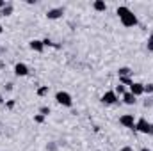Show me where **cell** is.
Here are the masks:
<instances>
[{
    "label": "cell",
    "instance_id": "obj_4",
    "mask_svg": "<svg viewBox=\"0 0 153 151\" xmlns=\"http://www.w3.org/2000/svg\"><path fill=\"white\" fill-rule=\"evenodd\" d=\"M119 124L125 126V128L134 130V128H135V117H134V114H123V115L119 117Z\"/></svg>",
    "mask_w": 153,
    "mask_h": 151
},
{
    "label": "cell",
    "instance_id": "obj_31",
    "mask_svg": "<svg viewBox=\"0 0 153 151\" xmlns=\"http://www.w3.org/2000/svg\"><path fill=\"white\" fill-rule=\"evenodd\" d=\"M0 52H4V50H2V48H0Z\"/></svg>",
    "mask_w": 153,
    "mask_h": 151
},
{
    "label": "cell",
    "instance_id": "obj_17",
    "mask_svg": "<svg viewBox=\"0 0 153 151\" xmlns=\"http://www.w3.org/2000/svg\"><path fill=\"white\" fill-rule=\"evenodd\" d=\"M146 48H148V52H153V34H150L146 39Z\"/></svg>",
    "mask_w": 153,
    "mask_h": 151
},
{
    "label": "cell",
    "instance_id": "obj_11",
    "mask_svg": "<svg viewBox=\"0 0 153 151\" xmlns=\"http://www.w3.org/2000/svg\"><path fill=\"white\" fill-rule=\"evenodd\" d=\"M93 9L98 11V13H105V11H107V4H105V0H94V2H93Z\"/></svg>",
    "mask_w": 153,
    "mask_h": 151
},
{
    "label": "cell",
    "instance_id": "obj_26",
    "mask_svg": "<svg viewBox=\"0 0 153 151\" xmlns=\"http://www.w3.org/2000/svg\"><path fill=\"white\" fill-rule=\"evenodd\" d=\"M121 151H134V148H132V146H123Z\"/></svg>",
    "mask_w": 153,
    "mask_h": 151
},
{
    "label": "cell",
    "instance_id": "obj_22",
    "mask_svg": "<svg viewBox=\"0 0 153 151\" xmlns=\"http://www.w3.org/2000/svg\"><path fill=\"white\" fill-rule=\"evenodd\" d=\"M46 150L48 151H57V142H53V141L48 142V144H46Z\"/></svg>",
    "mask_w": 153,
    "mask_h": 151
},
{
    "label": "cell",
    "instance_id": "obj_20",
    "mask_svg": "<svg viewBox=\"0 0 153 151\" xmlns=\"http://www.w3.org/2000/svg\"><path fill=\"white\" fill-rule=\"evenodd\" d=\"M144 94H148V96L153 94V84H144Z\"/></svg>",
    "mask_w": 153,
    "mask_h": 151
},
{
    "label": "cell",
    "instance_id": "obj_8",
    "mask_svg": "<svg viewBox=\"0 0 153 151\" xmlns=\"http://www.w3.org/2000/svg\"><path fill=\"white\" fill-rule=\"evenodd\" d=\"M29 66L25 64V62H16L14 64V75L16 76H27L29 75Z\"/></svg>",
    "mask_w": 153,
    "mask_h": 151
},
{
    "label": "cell",
    "instance_id": "obj_15",
    "mask_svg": "<svg viewBox=\"0 0 153 151\" xmlns=\"http://www.w3.org/2000/svg\"><path fill=\"white\" fill-rule=\"evenodd\" d=\"M36 93H38V96L43 98V96H46V94L50 93V87H48V85H41V87H38V91H36Z\"/></svg>",
    "mask_w": 153,
    "mask_h": 151
},
{
    "label": "cell",
    "instance_id": "obj_14",
    "mask_svg": "<svg viewBox=\"0 0 153 151\" xmlns=\"http://www.w3.org/2000/svg\"><path fill=\"white\" fill-rule=\"evenodd\" d=\"M119 84L125 85V87H126V85L130 87V85L134 84V80H132V76H119Z\"/></svg>",
    "mask_w": 153,
    "mask_h": 151
},
{
    "label": "cell",
    "instance_id": "obj_5",
    "mask_svg": "<svg viewBox=\"0 0 153 151\" xmlns=\"http://www.w3.org/2000/svg\"><path fill=\"white\" fill-rule=\"evenodd\" d=\"M64 16V7H52L46 11V18L48 20H61Z\"/></svg>",
    "mask_w": 153,
    "mask_h": 151
},
{
    "label": "cell",
    "instance_id": "obj_6",
    "mask_svg": "<svg viewBox=\"0 0 153 151\" xmlns=\"http://www.w3.org/2000/svg\"><path fill=\"white\" fill-rule=\"evenodd\" d=\"M117 94H116L114 91H105V94L102 96V103L103 105H116L117 103Z\"/></svg>",
    "mask_w": 153,
    "mask_h": 151
},
{
    "label": "cell",
    "instance_id": "obj_32",
    "mask_svg": "<svg viewBox=\"0 0 153 151\" xmlns=\"http://www.w3.org/2000/svg\"><path fill=\"white\" fill-rule=\"evenodd\" d=\"M96 151H98V150H96Z\"/></svg>",
    "mask_w": 153,
    "mask_h": 151
},
{
    "label": "cell",
    "instance_id": "obj_30",
    "mask_svg": "<svg viewBox=\"0 0 153 151\" xmlns=\"http://www.w3.org/2000/svg\"><path fill=\"white\" fill-rule=\"evenodd\" d=\"M0 34H4V27L2 25H0Z\"/></svg>",
    "mask_w": 153,
    "mask_h": 151
},
{
    "label": "cell",
    "instance_id": "obj_27",
    "mask_svg": "<svg viewBox=\"0 0 153 151\" xmlns=\"http://www.w3.org/2000/svg\"><path fill=\"white\" fill-rule=\"evenodd\" d=\"M5 91H13V84H11V82L5 84Z\"/></svg>",
    "mask_w": 153,
    "mask_h": 151
},
{
    "label": "cell",
    "instance_id": "obj_12",
    "mask_svg": "<svg viewBox=\"0 0 153 151\" xmlns=\"http://www.w3.org/2000/svg\"><path fill=\"white\" fill-rule=\"evenodd\" d=\"M13 13H14V5L9 2V4H7V5H5L2 11H0V16H11Z\"/></svg>",
    "mask_w": 153,
    "mask_h": 151
},
{
    "label": "cell",
    "instance_id": "obj_13",
    "mask_svg": "<svg viewBox=\"0 0 153 151\" xmlns=\"http://www.w3.org/2000/svg\"><path fill=\"white\" fill-rule=\"evenodd\" d=\"M134 75V71L128 68V66H121L119 70H117V76H132Z\"/></svg>",
    "mask_w": 153,
    "mask_h": 151
},
{
    "label": "cell",
    "instance_id": "obj_24",
    "mask_svg": "<svg viewBox=\"0 0 153 151\" xmlns=\"http://www.w3.org/2000/svg\"><path fill=\"white\" fill-rule=\"evenodd\" d=\"M5 107H7V109H14V100H9V101H5Z\"/></svg>",
    "mask_w": 153,
    "mask_h": 151
},
{
    "label": "cell",
    "instance_id": "obj_1",
    "mask_svg": "<svg viewBox=\"0 0 153 151\" xmlns=\"http://www.w3.org/2000/svg\"><path fill=\"white\" fill-rule=\"evenodd\" d=\"M116 14L119 18V21L123 23V27H135L139 21H137V16L134 14L132 9H128L126 5H119L116 9Z\"/></svg>",
    "mask_w": 153,
    "mask_h": 151
},
{
    "label": "cell",
    "instance_id": "obj_25",
    "mask_svg": "<svg viewBox=\"0 0 153 151\" xmlns=\"http://www.w3.org/2000/svg\"><path fill=\"white\" fill-rule=\"evenodd\" d=\"M7 4H9V2H7V0H0V11H2V9H4V7H5V5H7Z\"/></svg>",
    "mask_w": 153,
    "mask_h": 151
},
{
    "label": "cell",
    "instance_id": "obj_28",
    "mask_svg": "<svg viewBox=\"0 0 153 151\" xmlns=\"http://www.w3.org/2000/svg\"><path fill=\"white\" fill-rule=\"evenodd\" d=\"M141 151H152L150 148H141Z\"/></svg>",
    "mask_w": 153,
    "mask_h": 151
},
{
    "label": "cell",
    "instance_id": "obj_7",
    "mask_svg": "<svg viewBox=\"0 0 153 151\" xmlns=\"http://www.w3.org/2000/svg\"><path fill=\"white\" fill-rule=\"evenodd\" d=\"M135 98H139V96H143L144 94V84H141V82H134L132 85H130V89H128Z\"/></svg>",
    "mask_w": 153,
    "mask_h": 151
},
{
    "label": "cell",
    "instance_id": "obj_16",
    "mask_svg": "<svg viewBox=\"0 0 153 151\" xmlns=\"http://www.w3.org/2000/svg\"><path fill=\"white\" fill-rule=\"evenodd\" d=\"M114 93L117 94V98H119V96H123V94L126 93V87H125V85H121V84H117V85L114 87Z\"/></svg>",
    "mask_w": 153,
    "mask_h": 151
},
{
    "label": "cell",
    "instance_id": "obj_18",
    "mask_svg": "<svg viewBox=\"0 0 153 151\" xmlns=\"http://www.w3.org/2000/svg\"><path fill=\"white\" fill-rule=\"evenodd\" d=\"M43 44H45V48H46V46H53V48H61L59 44H53V41H52V39H48V38H45V39H43Z\"/></svg>",
    "mask_w": 153,
    "mask_h": 151
},
{
    "label": "cell",
    "instance_id": "obj_9",
    "mask_svg": "<svg viewBox=\"0 0 153 151\" xmlns=\"http://www.w3.org/2000/svg\"><path fill=\"white\" fill-rule=\"evenodd\" d=\"M29 48H30L32 52H38V53L45 52V44H43V39H32V41L29 43Z\"/></svg>",
    "mask_w": 153,
    "mask_h": 151
},
{
    "label": "cell",
    "instance_id": "obj_3",
    "mask_svg": "<svg viewBox=\"0 0 153 151\" xmlns=\"http://www.w3.org/2000/svg\"><path fill=\"white\" fill-rule=\"evenodd\" d=\"M55 101H57L59 105H62V107H68V109L73 107V98H71V94L66 93V91H59V93L55 94Z\"/></svg>",
    "mask_w": 153,
    "mask_h": 151
},
{
    "label": "cell",
    "instance_id": "obj_23",
    "mask_svg": "<svg viewBox=\"0 0 153 151\" xmlns=\"http://www.w3.org/2000/svg\"><path fill=\"white\" fill-rule=\"evenodd\" d=\"M144 107H153V98L152 96H148V98L144 100Z\"/></svg>",
    "mask_w": 153,
    "mask_h": 151
},
{
    "label": "cell",
    "instance_id": "obj_10",
    "mask_svg": "<svg viewBox=\"0 0 153 151\" xmlns=\"http://www.w3.org/2000/svg\"><path fill=\"white\" fill-rule=\"evenodd\" d=\"M121 100H123V103H125V105H130V107L137 103V98H135V96H134L130 91H126V93L121 96Z\"/></svg>",
    "mask_w": 153,
    "mask_h": 151
},
{
    "label": "cell",
    "instance_id": "obj_29",
    "mask_svg": "<svg viewBox=\"0 0 153 151\" xmlns=\"http://www.w3.org/2000/svg\"><path fill=\"white\" fill-rule=\"evenodd\" d=\"M4 101H5V100H4V98H2V94H0V103H4Z\"/></svg>",
    "mask_w": 153,
    "mask_h": 151
},
{
    "label": "cell",
    "instance_id": "obj_21",
    "mask_svg": "<svg viewBox=\"0 0 153 151\" xmlns=\"http://www.w3.org/2000/svg\"><path fill=\"white\" fill-rule=\"evenodd\" d=\"M45 119H46V117H45V115H41V114H36V115H34V121H36L38 124H43V123H45Z\"/></svg>",
    "mask_w": 153,
    "mask_h": 151
},
{
    "label": "cell",
    "instance_id": "obj_2",
    "mask_svg": "<svg viewBox=\"0 0 153 151\" xmlns=\"http://www.w3.org/2000/svg\"><path fill=\"white\" fill-rule=\"evenodd\" d=\"M134 130H137L139 133H144V135H153V123H150L144 117H141V119L135 121V128Z\"/></svg>",
    "mask_w": 153,
    "mask_h": 151
},
{
    "label": "cell",
    "instance_id": "obj_19",
    "mask_svg": "<svg viewBox=\"0 0 153 151\" xmlns=\"http://www.w3.org/2000/svg\"><path fill=\"white\" fill-rule=\"evenodd\" d=\"M39 114H41V115H45V117H48V114H50V107H46V105L39 107Z\"/></svg>",
    "mask_w": 153,
    "mask_h": 151
}]
</instances>
